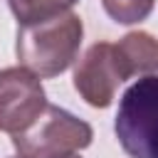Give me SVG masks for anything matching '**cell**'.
Returning a JSON list of instances; mask_svg holds the SVG:
<instances>
[{"mask_svg": "<svg viewBox=\"0 0 158 158\" xmlns=\"http://www.w3.org/2000/svg\"><path fill=\"white\" fill-rule=\"evenodd\" d=\"M84 25L77 12H64L42 22L20 25L15 54L20 67L40 79H52L67 72L81 47Z\"/></svg>", "mask_w": 158, "mask_h": 158, "instance_id": "6da1fadb", "label": "cell"}, {"mask_svg": "<svg viewBox=\"0 0 158 158\" xmlns=\"http://www.w3.org/2000/svg\"><path fill=\"white\" fill-rule=\"evenodd\" d=\"M114 133L128 158H158V74L141 77L123 91Z\"/></svg>", "mask_w": 158, "mask_h": 158, "instance_id": "7a4b0ae2", "label": "cell"}, {"mask_svg": "<svg viewBox=\"0 0 158 158\" xmlns=\"http://www.w3.org/2000/svg\"><path fill=\"white\" fill-rule=\"evenodd\" d=\"M91 138L94 131L86 121L67 109L47 104L30 128L12 136V146L22 158H72L89 148Z\"/></svg>", "mask_w": 158, "mask_h": 158, "instance_id": "3957f363", "label": "cell"}, {"mask_svg": "<svg viewBox=\"0 0 158 158\" xmlns=\"http://www.w3.org/2000/svg\"><path fill=\"white\" fill-rule=\"evenodd\" d=\"M47 109V94L32 72L25 67L0 69V131L22 133Z\"/></svg>", "mask_w": 158, "mask_h": 158, "instance_id": "277c9868", "label": "cell"}, {"mask_svg": "<svg viewBox=\"0 0 158 158\" xmlns=\"http://www.w3.org/2000/svg\"><path fill=\"white\" fill-rule=\"evenodd\" d=\"M126 79H128V74L121 67L116 44H111V42L91 44L84 52V57L77 62V69H74V89L94 109L111 106L118 84Z\"/></svg>", "mask_w": 158, "mask_h": 158, "instance_id": "5b68a950", "label": "cell"}, {"mask_svg": "<svg viewBox=\"0 0 158 158\" xmlns=\"http://www.w3.org/2000/svg\"><path fill=\"white\" fill-rule=\"evenodd\" d=\"M116 54H118L121 67L126 69L128 79L136 74L148 77V74L158 72V40L151 32L136 30V32L123 35L116 42Z\"/></svg>", "mask_w": 158, "mask_h": 158, "instance_id": "8992f818", "label": "cell"}, {"mask_svg": "<svg viewBox=\"0 0 158 158\" xmlns=\"http://www.w3.org/2000/svg\"><path fill=\"white\" fill-rule=\"evenodd\" d=\"M77 2L79 0H7L17 25H32V22H42V20L72 12Z\"/></svg>", "mask_w": 158, "mask_h": 158, "instance_id": "52a82bcc", "label": "cell"}, {"mask_svg": "<svg viewBox=\"0 0 158 158\" xmlns=\"http://www.w3.org/2000/svg\"><path fill=\"white\" fill-rule=\"evenodd\" d=\"M101 5H104V12L114 22H118V25H138L153 12L156 0H101Z\"/></svg>", "mask_w": 158, "mask_h": 158, "instance_id": "ba28073f", "label": "cell"}, {"mask_svg": "<svg viewBox=\"0 0 158 158\" xmlns=\"http://www.w3.org/2000/svg\"><path fill=\"white\" fill-rule=\"evenodd\" d=\"M72 158H79V156H72Z\"/></svg>", "mask_w": 158, "mask_h": 158, "instance_id": "9c48e42d", "label": "cell"}, {"mask_svg": "<svg viewBox=\"0 0 158 158\" xmlns=\"http://www.w3.org/2000/svg\"><path fill=\"white\" fill-rule=\"evenodd\" d=\"M15 158H22V156H15Z\"/></svg>", "mask_w": 158, "mask_h": 158, "instance_id": "30bf717a", "label": "cell"}]
</instances>
